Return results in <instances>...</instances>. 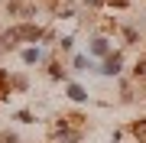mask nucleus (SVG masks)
<instances>
[{
    "label": "nucleus",
    "mask_w": 146,
    "mask_h": 143,
    "mask_svg": "<svg viewBox=\"0 0 146 143\" xmlns=\"http://www.w3.org/2000/svg\"><path fill=\"white\" fill-rule=\"evenodd\" d=\"M16 29V39H29V43H36V39L42 36L39 26H33V23H26V26H13Z\"/></svg>",
    "instance_id": "f257e3e1"
},
{
    "label": "nucleus",
    "mask_w": 146,
    "mask_h": 143,
    "mask_svg": "<svg viewBox=\"0 0 146 143\" xmlns=\"http://www.w3.org/2000/svg\"><path fill=\"white\" fill-rule=\"evenodd\" d=\"M120 65H123V59H120V52H114V55H107V59H104L101 72H104V75H117V72H120Z\"/></svg>",
    "instance_id": "f03ea898"
},
{
    "label": "nucleus",
    "mask_w": 146,
    "mask_h": 143,
    "mask_svg": "<svg viewBox=\"0 0 146 143\" xmlns=\"http://www.w3.org/2000/svg\"><path fill=\"white\" fill-rule=\"evenodd\" d=\"M130 133H133L140 143H146V120H133V124H130Z\"/></svg>",
    "instance_id": "7ed1b4c3"
},
{
    "label": "nucleus",
    "mask_w": 146,
    "mask_h": 143,
    "mask_svg": "<svg viewBox=\"0 0 146 143\" xmlns=\"http://www.w3.org/2000/svg\"><path fill=\"white\" fill-rule=\"evenodd\" d=\"M91 52H94V55H110L107 39H94V43H91Z\"/></svg>",
    "instance_id": "20e7f679"
},
{
    "label": "nucleus",
    "mask_w": 146,
    "mask_h": 143,
    "mask_svg": "<svg viewBox=\"0 0 146 143\" xmlns=\"http://www.w3.org/2000/svg\"><path fill=\"white\" fill-rule=\"evenodd\" d=\"M68 98H72V101H84V98H88V91H84L81 85H68Z\"/></svg>",
    "instance_id": "39448f33"
},
{
    "label": "nucleus",
    "mask_w": 146,
    "mask_h": 143,
    "mask_svg": "<svg viewBox=\"0 0 146 143\" xmlns=\"http://www.w3.org/2000/svg\"><path fill=\"white\" fill-rule=\"evenodd\" d=\"M3 46H7V49L16 46V29H7V33H3Z\"/></svg>",
    "instance_id": "423d86ee"
},
{
    "label": "nucleus",
    "mask_w": 146,
    "mask_h": 143,
    "mask_svg": "<svg viewBox=\"0 0 146 143\" xmlns=\"http://www.w3.org/2000/svg\"><path fill=\"white\" fill-rule=\"evenodd\" d=\"M36 59H39V49H26V52H23V62L26 65H33Z\"/></svg>",
    "instance_id": "0eeeda50"
},
{
    "label": "nucleus",
    "mask_w": 146,
    "mask_h": 143,
    "mask_svg": "<svg viewBox=\"0 0 146 143\" xmlns=\"http://www.w3.org/2000/svg\"><path fill=\"white\" fill-rule=\"evenodd\" d=\"M133 75H136V78H146V59H140V62H136V69H133Z\"/></svg>",
    "instance_id": "6e6552de"
},
{
    "label": "nucleus",
    "mask_w": 146,
    "mask_h": 143,
    "mask_svg": "<svg viewBox=\"0 0 146 143\" xmlns=\"http://www.w3.org/2000/svg\"><path fill=\"white\" fill-rule=\"evenodd\" d=\"M10 85H13V88H20V91H23V88H26V78H23V75H16V78H10Z\"/></svg>",
    "instance_id": "1a4fd4ad"
},
{
    "label": "nucleus",
    "mask_w": 146,
    "mask_h": 143,
    "mask_svg": "<svg viewBox=\"0 0 146 143\" xmlns=\"http://www.w3.org/2000/svg\"><path fill=\"white\" fill-rule=\"evenodd\" d=\"M16 120H23V124H33V114H29V111H20V114H16Z\"/></svg>",
    "instance_id": "9d476101"
},
{
    "label": "nucleus",
    "mask_w": 146,
    "mask_h": 143,
    "mask_svg": "<svg viewBox=\"0 0 146 143\" xmlns=\"http://www.w3.org/2000/svg\"><path fill=\"white\" fill-rule=\"evenodd\" d=\"M75 69H81V72H84V69H88V59L78 55V59H75Z\"/></svg>",
    "instance_id": "9b49d317"
},
{
    "label": "nucleus",
    "mask_w": 146,
    "mask_h": 143,
    "mask_svg": "<svg viewBox=\"0 0 146 143\" xmlns=\"http://www.w3.org/2000/svg\"><path fill=\"white\" fill-rule=\"evenodd\" d=\"M49 75H52V78H62L65 72H62V65H52V69H49Z\"/></svg>",
    "instance_id": "f8f14e48"
},
{
    "label": "nucleus",
    "mask_w": 146,
    "mask_h": 143,
    "mask_svg": "<svg viewBox=\"0 0 146 143\" xmlns=\"http://www.w3.org/2000/svg\"><path fill=\"white\" fill-rule=\"evenodd\" d=\"M107 7H127V0H104Z\"/></svg>",
    "instance_id": "ddd939ff"
},
{
    "label": "nucleus",
    "mask_w": 146,
    "mask_h": 143,
    "mask_svg": "<svg viewBox=\"0 0 146 143\" xmlns=\"http://www.w3.org/2000/svg\"><path fill=\"white\" fill-rule=\"evenodd\" d=\"M0 143H16V137L10 133V137H0Z\"/></svg>",
    "instance_id": "4468645a"
},
{
    "label": "nucleus",
    "mask_w": 146,
    "mask_h": 143,
    "mask_svg": "<svg viewBox=\"0 0 146 143\" xmlns=\"http://www.w3.org/2000/svg\"><path fill=\"white\" fill-rule=\"evenodd\" d=\"M88 3H91V7H101V3H104V0H88Z\"/></svg>",
    "instance_id": "2eb2a0df"
}]
</instances>
